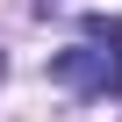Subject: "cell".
Returning a JSON list of instances; mask_svg holds the SVG:
<instances>
[{"label":"cell","instance_id":"cell-1","mask_svg":"<svg viewBox=\"0 0 122 122\" xmlns=\"http://www.w3.org/2000/svg\"><path fill=\"white\" fill-rule=\"evenodd\" d=\"M65 93H122V15H86V43L50 57Z\"/></svg>","mask_w":122,"mask_h":122},{"label":"cell","instance_id":"cell-2","mask_svg":"<svg viewBox=\"0 0 122 122\" xmlns=\"http://www.w3.org/2000/svg\"><path fill=\"white\" fill-rule=\"evenodd\" d=\"M0 72H7V57H0Z\"/></svg>","mask_w":122,"mask_h":122}]
</instances>
